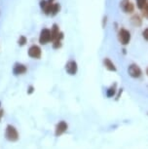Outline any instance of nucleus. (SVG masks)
I'll return each mask as SVG.
<instances>
[{"instance_id":"obj_17","label":"nucleus","mask_w":148,"mask_h":149,"mask_svg":"<svg viewBox=\"0 0 148 149\" xmlns=\"http://www.w3.org/2000/svg\"><path fill=\"white\" fill-rule=\"evenodd\" d=\"M61 40H60V39H56V40H54L52 42V46H53V48L54 49H60V48L61 47Z\"/></svg>"},{"instance_id":"obj_16","label":"nucleus","mask_w":148,"mask_h":149,"mask_svg":"<svg viewBox=\"0 0 148 149\" xmlns=\"http://www.w3.org/2000/svg\"><path fill=\"white\" fill-rule=\"evenodd\" d=\"M27 43V39L26 37L24 35H21L19 36V40H18V44H19V46H24Z\"/></svg>"},{"instance_id":"obj_10","label":"nucleus","mask_w":148,"mask_h":149,"mask_svg":"<svg viewBox=\"0 0 148 149\" xmlns=\"http://www.w3.org/2000/svg\"><path fill=\"white\" fill-rule=\"evenodd\" d=\"M102 63H103V66H104L105 68L108 70V71H113V72L117 71L116 65L114 64V63L110 60L109 58H103Z\"/></svg>"},{"instance_id":"obj_1","label":"nucleus","mask_w":148,"mask_h":149,"mask_svg":"<svg viewBox=\"0 0 148 149\" xmlns=\"http://www.w3.org/2000/svg\"><path fill=\"white\" fill-rule=\"evenodd\" d=\"M5 137L7 140H9L11 142L18 141L19 139V134L17 131V129L12 125H8L5 130Z\"/></svg>"},{"instance_id":"obj_14","label":"nucleus","mask_w":148,"mask_h":149,"mask_svg":"<svg viewBox=\"0 0 148 149\" xmlns=\"http://www.w3.org/2000/svg\"><path fill=\"white\" fill-rule=\"evenodd\" d=\"M60 11V3H54V5H53L51 16H56L57 14H58Z\"/></svg>"},{"instance_id":"obj_2","label":"nucleus","mask_w":148,"mask_h":149,"mask_svg":"<svg viewBox=\"0 0 148 149\" xmlns=\"http://www.w3.org/2000/svg\"><path fill=\"white\" fill-rule=\"evenodd\" d=\"M131 37H132V35H131V32L128 29H124V27H121L118 30V40L120 42V44L123 45V46H127L130 43Z\"/></svg>"},{"instance_id":"obj_20","label":"nucleus","mask_w":148,"mask_h":149,"mask_svg":"<svg viewBox=\"0 0 148 149\" xmlns=\"http://www.w3.org/2000/svg\"><path fill=\"white\" fill-rule=\"evenodd\" d=\"M34 90H35V88L33 86H29L28 88H27V94H32L33 92H34Z\"/></svg>"},{"instance_id":"obj_18","label":"nucleus","mask_w":148,"mask_h":149,"mask_svg":"<svg viewBox=\"0 0 148 149\" xmlns=\"http://www.w3.org/2000/svg\"><path fill=\"white\" fill-rule=\"evenodd\" d=\"M142 11V15H143L145 18H147L148 19V1H147V3H146V5L144 6V8L143 9L141 10Z\"/></svg>"},{"instance_id":"obj_22","label":"nucleus","mask_w":148,"mask_h":149,"mask_svg":"<svg viewBox=\"0 0 148 149\" xmlns=\"http://www.w3.org/2000/svg\"><path fill=\"white\" fill-rule=\"evenodd\" d=\"M146 75H147V76H148V67H147V68H146Z\"/></svg>"},{"instance_id":"obj_24","label":"nucleus","mask_w":148,"mask_h":149,"mask_svg":"<svg viewBox=\"0 0 148 149\" xmlns=\"http://www.w3.org/2000/svg\"><path fill=\"white\" fill-rule=\"evenodd\" d=\"M0 107H1V102H0Z\"/></svg>"},{"instance_id":"obj_21","label":"nucleus","mask_w":148,"mask_h":149,"mask_svg":"<svg viewBox=\"0 0 148 149\" xmlns=\"http://www.w3.org/2000/svg\"><path fill=\"white\" fill-rule=\"evenodd\" d=\"M4 116V110H2V109H0V121H1L2 117Z\"/></svg>"},{"instance_id":"obj_3","label":"nucleus","mask_w":148,"mask_h":149,"mask_svg":"<svg viewBox=\"0 0 148 149\" xmlns=\"http://www.w3.org/2000/svg\"><path fill=\"white\" fill-rule=\"evenodd\" d=\"M128 74L132 78L138 79L142 76V70L136 63H131L128 66Z\"/></svg>"},{"instance_id":"obj_4","label":"nucleus","mask_w":148,"mask_h":149,"mask_svg":"<svg viewBox=\"0 0 148 149\" xmlns=\"http://www.w3.org/2000/svg\"><path fill=\"white\" fill-rule=\"evenodd\" d=\"M52 41L51 37V29H43L41 30L40 35H39V43L41 45H46Z\"/></svg>"},{"instance_id":"obj_23","label":"nucleus","mask_w":148,"mask_h":149,"mask_svg":"<svg viewBox=\"0 0 148 149\" xmlns=\"http://www.w3.org/2000/svg\"><path fill=\"white\" fill-rule=\"evenodd\" d=\"M49 2H51V3H53V2H54V0H48Z\"/></svg>"},{"instance_id":"obj_19","label":"nucleus","mask_w":148,"mask_h":149,"mask_svg":"<svg viewBox=\"0 0 148 149\" xmlns=\"http://www.w3.org/2000/svg\"><path fill=\"white\" fill-rule=\"evenodd\" d=\"M142 36H143V38L145 39V40L148 41V27L142 31Z\"/></svg>"},{"instance_id":"obj_5","label":"nucleus","mask_w":148,"mask_h":149,"mask_svg":"<svg viewBox=\"0 0 148 149\" xmlns=\"http://www.w3.org/2000/svg\"><path fill=\"white\" fill-rule=\"evenodd\" d=\"M27 54L31 58H34V60H39L42 56V51L41 48L38 46V45H32V46L29 47L28 51H27Z\"/></svg>"},{"instance_id":"obj_13","label":"nucleus","mask_w":148,"mask_h":149,"mask_svg":"<svg viewBox=\"0 0 148 149\" xmlns=\"http://www.w3.org/2000/svg\"><path fill=\"white\" fill-rule=\"evenodd\" d=\"M141 19H140V17H139L138 15H135L132 18V24H133V26H141Z\"/></svg>"},{"instance_id":"obj_8","label":"nucleus","mask_w":148,"mask_h":149,"mask_svg":"<svg viewBox=\"0 0 148 149\" xmlns=\"http://www.w3.org/2000/svg\"><path fill=\"white\" fill-rule=\"evenodd\" d=\"M120 7L122 10L127 14H132L135 11V5H133L130 0H122L120 3Z\"/></svg>"},{"instance_id":"obj_12","label":"nucleus","mask_w":148,"mask_h":149,"mask_svg":"<svg viewBox=\"0 0 148 149\" xmlns=\"http://www.w3.org/2000/svg\"><path fill=\"white\" fill-rule=\"evenodd\" d=\"M116 83H114V85H112L111 87H109L107 90H106V95L107 97H113L114 95H116Z\"/></svg>"},{"instance_id":"obj_6","label":"nucleus","mask_w":148,"mask_h":149,"mask_svg":"<svg viewBox=\"0 0 148 149\" xmlns=\"http://www.w3.org/2000/svg\"><path fill=\"white\" fill-rule=\"evenodd\" d=\"M67 129H68V125L65 121H60V122H58L57 125H56V129H55L56 136H60L61 134H63L67 131Z\"/></svg>"},{"instance_id":"obj_11","label":"nucleus","mask_w":148,"mask_h":149,"mask_svg":"<svg viewBox=\"0 0 148 149\" xmlns=\"http://www.w3.org/2000/svg\"><path fill=\"white\" fill-rule=\"evenodd\" d=\"M60 33V27H58V26L57 24H53V26H52V29H51V37H52V41L51 42L54 41L55 39L58 36Z\"/></svg>"},{"instance_id":"obj_7","label":"nucleus","mask_w":148,"mask_h":149,"mask_svg":"<svg viewBox=\"0 0 148 149\" xmlns=\"http://www.w3.org/2000/svg\"><path fill=\"white\" fill-rule=\"evenodd\" d=\"M65 71L69 75H75L78 71V64L75 61L70 60L68 61L65 64Z\"/></svg>"},{"instance_id":"obj_15","label":"nucleus","mask_w":148,"mask_h":149,"mask_svg":"<svg viewBox=\"0 0 148 149\" xmlns=\"http://www.w3.org/2000/svg\"><path fill=\"white\" fill-rule=\"evenodd\" d=\"M135 1H136V7H138L139 10H142L145 5H146L148 0H135Z\"/></svg>"},{"instance_id":"obj_9","label":"nucleus","mask_w":148,"mask_h":149,"mask_svg":"<svg viewBox=\"0 0 148 149\" xmlns=\"http://www.w3.org/2000/svg\"><path fill=\"white\" fill-rule=\"evenodd\" d=\"M26 71H27V67L23 63H16L15 65H14L13 73L16 76H18V75H23Z\"/></svg>"}]
</instances>
